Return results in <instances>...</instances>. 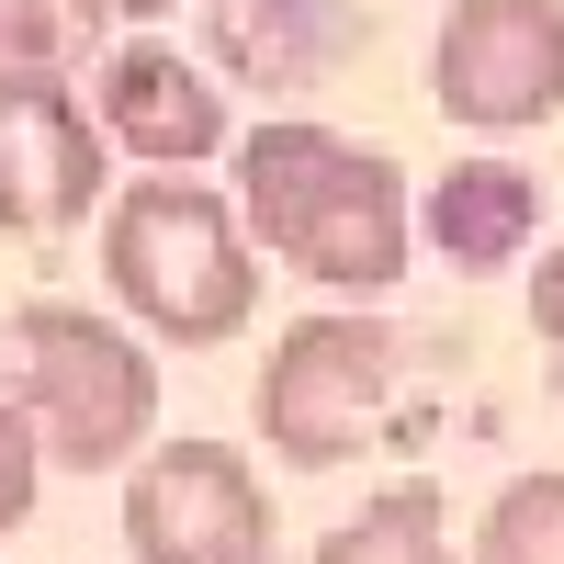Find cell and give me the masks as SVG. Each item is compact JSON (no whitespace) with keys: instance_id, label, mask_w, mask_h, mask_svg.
Masks as SVG:
<instances>
[{"instance_id":"cell-1","label":"cell","mask_w":564,"mask_h":564,"mask_svg":"<svg viewBox=\"0 0 564 564\" xmlns=\"http://www.w3.org/2000/svg\"><path fill=\"white\" fill-rule=\"evenodd\" d=\"M238 215L294 260L305 282L384 294L406 271V170L384 148H350L327 124H260L238 135Z\"/></svg>"},{"instance_id":"cell-2","label":"cell","mask_w":564,"mask_h":564,"mask_svg":"<svg viewBox=\"0 0 564 564\" xmlns=\"http://www.w3.org/2000/svg\"><path fill=\"white\" fill-rule=\"evenodd\" d=\"M102 271H113V305L148 316L170 350H215L238 339L249 305H260V260H249V226L238 204H215L204 181H135L102 226Z\"/></svg>"},{"instance_id":"cell-3","label":"cell","mask_w":564,"mask_h":564,"mask_svg":"<svg viewBox=\"0 0 564 564\" xmlns=\"http://www.w3.org/2000/svg\"><path fill=\"white\" fill-rule=\"evenodd\" d=\"M12 395H23L34 463L113 475V463L148 441V417H159V372H148V350H135L113 316H90V305H23L12 316Z\"/></svg>"},{"instance_id":"cell-4","label":"cell","mask_w":564,"mask_h":564,"mask_svg":"<svg viewBox=\"0 0 564 564\" xmlns=\"http://www.w3.org/2000/svg\"><path fill=\"white\" fill-rule=\"evenodd\" d=\"M384 417V327L372 316H294L271 339V372H260V430L294 475H327L350 463Z\"/></svg>"},{"instance_id":"cell-5","label":"cell","mask_w":564,"mask_h":564,"mask_svg":"<svg viewBox=\"0 0 564 564\" xmlns=\"http://www.w3.org/2000/svg\"><path fill=\"white\" fill-rule=\"evenodd\" d=\"M430 90L475 135L542 124L564 102V12L553 0H452V23L430 45Z\"/></svg>"},{"instance_id":"cell-6","label":"cell","mask_w":564,"mask_h":564,"mask_svg":"<svg viewBox=\"0 0 564 564\" xmlns=\"http://www.w3.org/2000/svg\"><path fill=\"white\" fill-rule=\"evenodd\" d=\"M124 542L135 564H271V497L249 452L226 441H170L124 486Z\"/></svg>"},{"instance_id":"cell-7","label":"cell","mask_w":564,"mask_h":564,"mask_svg":"<svg viewBox=\"0 0 564 564\" xmlns=\"http://www.w3.org/2000/svg\"><path fill=\"white\" fill-rule=\"evenodd\" d=\"M102 204V124L68 79H0V226L57 238Z\"/></svg>"},{"instance_id":"cell-8","label":"cell","mask_w":564,"mask_h":564,"mask_svg":"<svg viewBox=\"0 0 564 564\" xmlns=\"http://www.w3.org/2000/svg\"><path fill=\"white\" fill-rule=\"evenodd\" d=\"M102 148L193 170V159L226 148V90L181 57V45H113L102 57Z\"/></svg>"},{"instance_id":"cell-9","label":"cell","mask_w":564,"mask_h":564,"mask_svg":"<svg viewBox=\"0 0 564 564\" xmlns=\"http://www.w3.org/2000/svg\"><path fill=\"white\" fill-rule=\"evenodd\" d=\"M542 226V181L508 170V159H452L441 193H430V249L452 271H508Z\"/></svg>"},{"instance_id":"cell-10","label":"cell","mask_w":564,"mask_h":564,"mask_svg":"<svg viewBox=\"0 0 564 564\" xmlns=\"http://www.w3.org/2000/svg\"><path fill=\"white\" fill-rule=\"evenodd\" d=\"M316 564H452V531H441V486H384L350 531H327Z\"/></svg>"},{"instance_id":"cell-11","label":"cell","mask_w":564,"mask_h":564,"mask_svg":"<svg viewBox=\"0 0 564 564\" xmlns=\"http://www.w3.org/2000/svg\"><path fill=\"white\" fill-rule=\"evenodd\" d=\"M90 34H102L90 0H0V79H57Z\"/></svg>"},{"instance_id":"cell-12","label":"cell","mask_w":564,"mask_h":564,"mask_svg":"<svg viewBox=\"0 0 564 564\" xmlns=\"http://www.w3.org/2000/svg\"><path fill=\"white\" fill-rule=\"evenodd\" d=\"M475 564H564V475H520L486 531H475Z\"/></svg>"},{"instance_id":"cell-13","label":"cell","mask_w":564,"mask_h":564,"mask_svg":"<svg viewBox=\"0 0 564 564\" xmlns=\"http://www.w3.org/2000/svg\"><path fill=\"white\" fill-rule=\"evenodd\" d=\"M23 508H34V430L23 406H0V531H23Z\"/></svg>"},{"instance_id":"cell-14","label":"cell","mask_w":564,"mask_h":564,"mask_svg":"<svg viewBox=\"0 0 564 564\" xmlns=\"http://www.w3.org/2000/svg\"><path fill=\"white\" fill-rule=\"evenodd\" d=\"M531 316H542V339H564V238L542 249V282H531Z\"/></svg>"},{"instance_id":"cell-15","label":"cell","mask_w":564,"mask_h":564,"mask_svg":"<svg viewBox=\"0 0 564 564\" xmlns=\"http://www.w3.org/2000/svg\"><path fill=\"white\" fill-rule=\"evenodd\" d=\"M90 12H124V23H148V12H170V0H90Z\"/></svg>"},{"instance_id":"cell-16","label":"cell","mask_w":564,"mask_h":564,"mask_svg":"<svg viewBox=\"0 0 564 564\" xmlns=\"http://www.w3.org/2000/svg\"><path fill=\"white\" fill-rule=\"evenodd\" d=\"M553 395H564V339H553Z\"/></svg>"}]
</instances>
